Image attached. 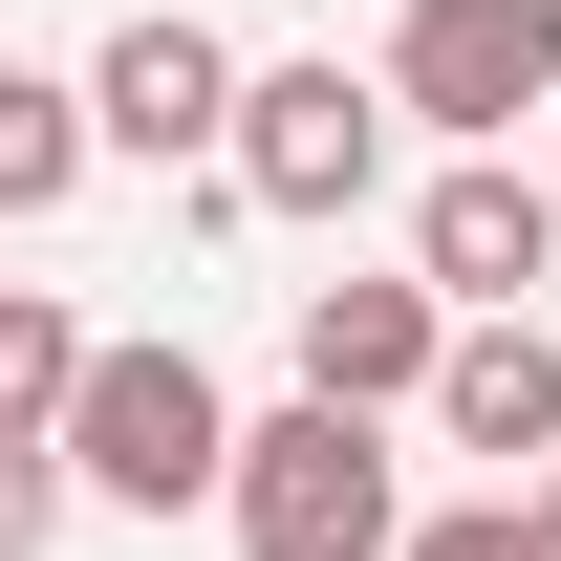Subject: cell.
<instances>
[{"instance_id": "cell-12", "label": "cell", "mask_w": 561, "mask_h": 561, "mask_svg": "<svg viewBox=\"0 0 561 561\" xmlns=\"http://www.w3.org/2000/svg\"><path fill=\"white\" fill-rule=\"evenodd\" d=\"M66 540V432H0V561Z\"/></svg>"}, {"instance_id": "cell-7", "label": "cell", "mask_w": 561, "mask_h": 561, "mask_svg": "<svg viewBox=\"0 0 561 561\" xmlns=\"http://www.w3.org/2000/svg\"><path fill=\"white\" fill-rule=\"evenodd\" d=\"M432 432L496 454V476H540V454H561V324H540V302H476V324L432 346Z\"/></svg>"}, {"instance_id": "cell-13", "label": "cell", "mask_w": 561, "mask_h": 561, "mask_svg": "<svg viewBox=\"0 0 561 561\" xmlns=\"http://www.w3.org/2000/svg\"><path fill=\"white\" fill-rule=\"evenodd\" d=\"M540 518H561V454H540Z\"/></svg>"}, {"instance_id": "cell-10", "label": "cell", "mask_w": 561, "mask_h": 561, "mask_svg": "<svg viewBox=\"0 0 561 561\" xmlns=\"http://www.w3.org/2000/svg\"><path fill=\"white\" fill-rule=\"evenodd\" d=\"M66 367H87V324L44 280H0V432H66Z\"/></svg>"}, {"instance_id": "cell-9", "label": "cell", "mask_w": 561, "mask_h": 561, "mask_svg": "<svg viewBox=\"0 0 561 561\" xmlns=\"http://www.w3.org/2000/svg\"><path fill=\"white\" fill-rule=\"evenodd\" d=\"M87 151H108V130H87V87L0 66V216H66V195H87Z\"/></svg>"}, {"instance_id": "cell-11", "label": "cell", "mask_w": 561, "mask_h": 561, "mask_svg": "<svg viewBox=\"0 0 561 561\" xmlns=\"http://www.w3.org/2000/svg\"><path fill=\"white\" fill-rule=\"evenodd\" d=\"M389 561H561V518H540L518 476H496V496H454V518H411Z\"/></svg>"}, {"instance_id": "cell-5", "label": "cell", "mask_w": 561, "mask_h": 561, "mask_svg": "<svg viewBox=\"0 0 561 561\" xmlns=\"http://www.w3.org/2000/svg\"><path fill=\"white\" fill-rule=\"evenodd\" d=\"M411 280L476 324V302H518V280H561V173H518V151H454L411 195Z\"/></svg>"}, {"instance_id": "cell-6", "label": "cell", "mask_w": 561, "mask_h": 561, "mask_svg": "<svg viewBox=\"0 0 561 561\" xmlns=\"http://www.w3.org/2000/svg\"><path fill=\"white\" fill-rule=\"evenodd\" d=\"M87 130L108 151H151V173H195V151H238V44L216 22H108V66H87Z\"/></svg>"}, {"instance_id": "cell-4", "label": "cell", "mask_w": 561, "mask_h": 561, "mask_svg": "<svg viewBox=\"0 0 561 561\" xmlns=\"http://www.w3.org/2000/svg\"><path fill=\"white\" fill-rule=\"evenodd\" d=\"M389 108H432L454 151L540 130L561 108V0H411V22H389Z\"/></svg>"}, {"instance_id": "cell-1", "label": "cell", "mask_w": 561, "mask_h": 561, "mask_svg": "<svg viewBox=\"0 0 561 561\" xmlns=\"http://www.w3.org/2000/svg\"><path fill=\"white\" fill-rule=\"evenodd\" d=\"M216 518H238V561H389L411 540V476H389V411H260L238 432V476H216Z\"/></svg>"}, {"instance_id": "cell-3", "label": "cell", "mask_w": 561, "mask_h": 561, "mask_svg": "<svg viewBox=\"0 0 561 561\" xmlns=\"http://www.w3.org/2000/svg\"><path fill=\"white\" fill-rule=\"evenodd\" d=\"M238 216H367L389 173V66H238Z\"/></svg>"}, {"instance_id": "cell-2", "label": "cell", "mask_w": 561, "mask_h": 561, "mask_svg": "<svg viewBox=\"0 0 561 561\" xmlns=\"http://www.w3.org/2000/svg\"><path fill=\"white\" fill-rule=\"evenodd\" d=\"M66 476L130 496V518H195L216 476H238V411H216L195 346H87L66 367Z\"/></svg>"}, {"instance_id": "cell-8", "label": "cell", "mask_w": 561, "mask_h": 561, "mask_svg": "<svg viewBox=\"0 0 561 561\" xmlns=\"http://www.w3.org/2000/svg\"><path fill=\"white\" fill-rule=\"evenodd\" d=\"M432 346H454L432 280H302V389L324 411H432Z\"/></svg>"}]
</instances>
